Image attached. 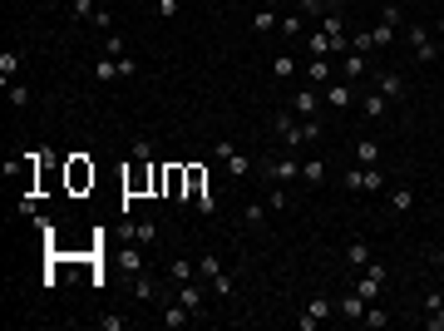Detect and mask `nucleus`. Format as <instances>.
I'll return each instance as SVG.
<instances>
[{
    "label": "nucleus",
    "mask_w": 444,
    "mask_h": 331,
    "mask_svg": "<svg viewBox=\"0 0 444 331\" xmlns=\"http://www.w3.org/2000/svg\"><path fill=\"white\" fill-rule=\"evenodd\" d=\"M301 75H306V85H316V89H326V85L335 80V75H331V60H326V55H311Z\"/></svg>",
    "instance_id": "8"
},
{
    "label": "nucleus",
    "mask_w": 444,
    "mask_h": 331,
    "mask_svg": "<svg viewBox=\"0 0 444 331\" xmlns=\"http://www.w3.org/2000/svg\"><path fill=\"white\" fill-rule=\"evenodd\" d=\"M99 327H104V331H123V317H113V312H104V317H99Z\"/></svg>",
    "instance_id": "45"
},
{
    "label": "nucleus",
    "mask_w": 444,
    "mask_h": 331,
    "mask_svg": "<svg viewBox=\"0 0 444 331\" xmlns=\"http://www.w3.org/2000/svg\"><path fill=\"white\" fill-rule=\"evenodd\" d=\"M292 114H301V119H316V114H321V89H316V85H301V89L292 94Z\"/></svg>",
    "instance_id": "6"
},
{
    "label": "nucleus",
    "mask_w": 444,
    "mask_h": 331,
    "mask_svg": "<svg viewBox=\"0 0 444 331\" xmlns=\"http://www.w3.org/2000/svg\"><path fill=\"white\" fill-rule=\"evenodd\" d=\"M435 267H440V272H444V247H435Z\"/></svg>",
    "instance_id": "48"
},
{
    "label": "nucleus",
    "mask_w": 444,
    "mask_h": 331,
    "mask_svg": "<svg viewBox=\"0 0 444 331\" xmlns=\"http://www.w3.org/2000/svg\"><path fill=\"white\" fill-rule=\"evenodd\" d=\"M385 277H390V272H385V262H370V267H365V277H355V292H360L365 302H380Z\"/></svg>",
    "instance_id": "4"
},
{
    "label": "nucleus",
    "mask_w": 444,
    "mask_h": 331,
    "mask_svg": "<svg viewBox=\"0 0 444 331\" xmlns=\"http://www.w3.org/2000/svg\"><path fill=\"white\" fill-rule=\"evenodd\" d=\"M365 327H390L395 317H390V307H380V302H365V317H360Z\"/></svg>",
    "instance_id": "24"
},
{
    "label": "nucleus",
    "mask_w": 444,
    "mask_h": 331,
    "mask_svg": "<svg viewBox=\"0 0 444 331\" xmlns=\"http://www.w3.org/2000/svg\"><path fill=\"white\" fill-rule=\"evenodd\" d=\"M326 317H335V302H331V297H311V307L296 317V327H301V331H316Z\"/></svg>",
    "instance_id": "5"
},
{
    "label": "nucleus",
    "mask_w": 444,
    "mask_h": 331,
    "mask_svg": "<svg viewBox=\"0 0 444 331\" xmlns=\"http://www.w3.org/2000/svg\"><path fill=\"white\" fill-rule=\"evenodd\" d=\"M138 75V60L133 55H118V80H133Z\"/></svg>",
    "instance_id": "39"
},
{
    "label": "nucleus",
    "mask_w": 444,
    "mask_h": 331,
    "mask_svg": "<svg viewBox=\"0 0 444 331\" xmlns=\"http://www.w3.org/2000/svg\"><path fill=\"white\" fill-rule=\"evenodd\" d=\"M118 262H123V272H128V277H138V272H143V252H138V242H128Z\"/></svg>",
    "instance_id": "28"
},
{
    "label": "nucleus",
    "mask_w": 444,
    "mask_h": 331,
    "mask_svg": "<svg viewBox=\"0 0 444 331\" xmlns=\"http://www.w3.org/2000/svg\"><path fill=\"white\" fill-rule=\"evenodd\" d=\"M247 5H252V0H247Z\"/></svg>",
    "instance_id": "51"
},
{
    "label": "nucleus",
    "mask_w": 444,
    "mask_h": 331,
    "mask_svg": "<svg viewBox=\"0 0 444 331\" xmlns=\"http://www.w3.org/2000/svg\"><path fill=\"white\" fill-rule=\"evenodd\" d=\"M213 292H218L222 302H227V297H232V277H227V272H218V277H213Z\"/></svg>",
    "instance_id": "42"
},
{
    "label": "nucleus",
    "mask_w": 444,
    "mask_h": 331,
    "mask_svg": "<svg viewBox=\"0 0 444 331\" xmlns=\"http://www.w3.org/2000/svg\"><path fill=\"white\" fill-rule=\"evenodd\" d=\"M277 25H282V15H277L272 5H257V15H252V30H257V35H267V30H277Z\"/></svg>",
    "instance_id": "20"
},
{
    "label": "nucleus",
    "mask_w": 444,
    "mask_h": 331,
    "mask_svg": "<svg viewBox=\"0 0 444 331\" xmlns=\"http://www.w3.org/2000/svg\"><path fill=\"white\" fill-rule=\"evenodd\" d=\"M70 15L74 20H94L99 15V0H70Z\"/></svg>",
    "instance_id": "32"
},
{
    "label": "nucleus",
    "mask_w": 444,
    "mask_h": 331,
    "mask_svg": "<svg viewBox=\"0 0 444 331\" xmlns=\"http://www.w3.org/2000/svg\"><path fill=\"white\" fill-rule=\"evenodd\" d=\"M360 193H385V173H380V163H375V168L360 163Z\"/></svg>",
    "instance_id": "21"
},
{
    "label": "nucleus",
    "mask_w": 444,
    "mask_h": 331,
    "mask_svg": "<svg viewBox=\"0 0 444 331\" xmlns=\"http://www.w3.org/2000/svg\"><path fill=\"white\" fill-rule=\"evenodd\" d=\"M262 173H267V183H296V178H301V158H292V148H287V153L267 158Z\"/></svg>",
    "instance_id": "2"
},
{
    "label": "nucleus",
    "mask_w": 444,
    "mask_h": 331,
    "mask_svg": "<svg viewBox=\"0 0 444 331\" xmlns=\"http://www.w3.org/2000/svg\"><path fill=\"white\" fill-rule=\"evenodd\" d=\"M335 312H340V317H350V322H360V317H365V297H360V292H350V297H340V302H335Z\"/></svg>",
    "instance_id": "22"
},
{
    "label": "nucleus",
    "mask_w": 444,
    "mask_h": 331,
    "mask_svg": "<svg viewBox=\"0 0 444 331\" xmlns=\"http://www.w3.org/2000/svg\"><path fill=\"white\" fill-rule=\"evenodd\" d=\"M350 104H355V89H350V80H331V85H326V109H350Z\"/></svg>",
    "instance_id": "7"
},
{
    "label": "nucleus",
    "mask_w": 444,
    "mask_h": 331,
    "mask_svg": "<svg viewBox=\"0 0 444 331\" xmlns=\"http://www.w3.org/2000/svg\"><path fill=\"white\" fill-rule=\"evenodd\" d=\"M370 45H375V50H385V45H395V25H385V20H380V25L370 30Z\"/></svg>",
    "instance_id": "30"
},
{
    "label": "nucleus",
    "mask_w": 444,
    "mask_h": 331,
    "mask_svg": "<svg viewBox=\"0 0 444 331\" xmlns=\"http://www.w3.org/2000/svg\"><path fill=\"white\" fill-rule=\"evenodd\" d=\"M104 55H109V60H118V55H128V50H123V40H118V35H109V40H104Z\"/></svg>",
    "instance_id": "43"
},
{
    "label": "nucleus",
    "mask_w": 444,
    "mask_h": 331,
    "mask_svg": "<svg viewBox=\"0 0 444 331\" xmlns=\"http://www.w3.org/2000/svg\"><path fill=\"white\" fill-rule=\"evenodd\" d=\"M188 322H198V317H193V312H188V307H183V302H178V307H173V302H163V327H188Z\"/></svg>",
    "instance_id": "19"
},
{
    "label": "nucleus",
    "mask_w": 444,
    "mask_h": 331,
    "mask_svg": "<svg viewBox=\"0 0 444 331\" xmlns=\"http://www.w3.org/2000/svg\"><path fill=\"white\" fill-rule=\"evenodd\" d=\"M306 25H311V20H306V15H301V10H287V15H282V25H277V30H282V35H287V40H306V35H311V30H306Z\"/></svg>",
    "instance_id": "11"
},
{
    "label": "nucleus",
    "mask_w": 444,
    "mask_h": 331,
    "mask_svg": "<svg viewBox=\"0 0 444 331\" xmlns=\"http://www.w3.org/2000/svg\"><path fill=\"white\" fill-rule=\"evenodd\" d=\"M178 302H183V307H188L193 317H203V312H208V302H203V287H198V277H193V282H178Z\"/></svg>",
    "instance_id": "10"
},
{
    "label": "nucleus",
    "mask_w": 444,
    "mask_h": 331,
    "mask_svg": "<svg viewBox=\"0 0 444 331\" xmlns=\"http://www.w3.org/2000/svg\"><path fill=\"white\" fill-rule=\"evenodd\" d=\"M306 55H331V40H326L321 30H311V35H306Z\"/></svg>",
    "instance_id": "34"
},
{
    "label": "nucleus",
    "mask_w": 444,
    "mask_h": 331,
    "mask_svg": "<svg viewBox=\"0 0 444 331\" xmlns=\"http://www.w3.org/2000/svg\"><path fill=\"white\" fill-rule=\"evenodd\" d=\"M5 94H10V104H15V109H25V104H30V85H25V80L5 85Z\"/></svg>",
    "instance_id": "31"
},
{
    "label": "nucleus",
    "mask_w": 444,
    "mask_h": 331,
    "mask_svg": "<svg viewBox=\"0 0 444 331\" xmlns=\"http://www.w3.org/2000/svg\"><path fill=\"white\" fill-rule=\"evenodd\" d=\"M99 5H113V0H99Z\"/></svg>",
    "instance_id": "50"
},
{
    "label": "nucleus",
    "mask_w": 444,
    "mask_h": 331,
    "mask_svg": "<svg viewBox=\"0 0 444 331\" xmlns=\"http://www.w3.org/2000/svg\"><path fill=\"white\" fill-rule=\"evenodd\" d=\"M133 163H153V143H148V139L133 143Z\"/></svg>",
    "instance_id": "40"
},
{
    "label": "nucleus",
    "mask_w": 444,
    "mask_h": 331,
    "mask_svg": "<svg viewBox=\"0 0 444 331\" xmlns=\"http://www.w3.org/2000/svg\"><path fill=\"white\" fill-rule=\"evenodd\" d=\"M296 10H301L306 20H321V15H326V0H296Z\"/></svg>",
    "instance_id": "36"
},
{
    "label": "nucleus",
    "mask_w": 444,
    "mask_h": 331,
    "mask_svg": "<svg viewBox=\"0 0 444 331\" xmlns=\"http://www.w3.org/2000/svg\"><path fill=\"white\" fill-rule=\"evenodd\" d=\"M444 307V292H425V312H440Z\"/></svg>",
    "instance_id": "46"
},
{
    "label": "nucleus",
    "mask_w": 444,
    "mask_h": 331,
    "mask_svg": "<svg viewBox=\"0 0 444 331\" xmlns=\"http://www.w3.org/2000/svg\"><path fill=\"white\" fill-rule=\"evenodd\" d=\"M133 297H138V302H163V282L138 272V277H133Z\"/></svg>",
    "instance_id": "13"
},
{
    "label": "nucleus",
    "mask_w": 444,
    "mask_h": 331,
    "mask_svg": "<svg viewBox=\"0 0 444 331\" xmlns=\"http://www.w3.org/2000/svg\"><path fill=\"white\" fill-rule=\"evenodd\" d=\"M138 247H153L158 242V227H153V218H143V222H133V232H128Z\"/></svg>",
    "instance_id": "25"
},
{
    "label": "nucleus",
    "mask_w": 444,
    "mask_h": 331,
    "mask_svg": "<svg viewBox=\"0 0 444 331\" xmlns=\"http://www.w3.org/2000/svg\"><path fill=\"white\" fill-rule=\"evenodd\" d=\"M262 198H267V208H272V213H287V208H292V183H272Z\"/></svg>",
    "instance_id": "16"
},
{
    "label": "nucleus",
    "mask_w": 444,
    "mask_h": 331,
    "mask_svg": "<svg viewBox=\"0 0 444 331\" xmlns=\"http://www.w3.org/2000/svg\"><path fill=\"white\" fill-rule=\"evenodd\" d=\"M20 65H25L20 50H0V85H15L20 80Z\"/></svg>",
    "instance_id": "15"
},
{
    "label": "nucleus",
    "mask_w": 444,
    "mask_h": 331,
    "mask_svg": "<svg viewBox=\"0 0 444 331\" xmlns=\"http://www.w3.org/2000/svg\"><path fill=\"white\" fill-rule=\"evenodd\" d=\"M218 272H222V257H218V252H203V257H198V277H208V282H213Z\"/></svg>",
    "instance_id": "29"
},
{
    "label": "nucleus",
    "mask_w": 444,
    "mask_h": 331,
    "mask_svg": "<svg viewBox=\"0 0 444 331\" xmlns=\"http://www.w3.org/2000/svg\"><path fill=\"white\" fill-rule=\"evenodd\" d=\"M390 208H395V213H410V208H415V193H410V188H395V193H390Z\"/></svg>",
    "instance_id": "35"
},
{
    "label": "nucleus",
    "mask_w": 444,
    "mask_h": 331,
    "mask_svg": "<svg viewBox=\"0 0 444 331\" xmlns=\"http://www.w3.org/2000/svg\"><path fill=\"white\" fill-rule=\"evenodd\" d=\"M193 277H198V262H188V257H173V262H168V282H173V287H178V282H193Z\"/></svg>",
    "instance_id": "18"
},
{
    "label": "nucleus",
    "mask_w": 444,
    "mask_h": 331,
    "mask_svg": "<svg viewBox=\"0 0 444 331\" xmlns=\"http://www.w3.org/2000/svg\"><path fill=\"white\" fill-rule=\"evenodd\" d=\"M301 183H311V188L326 183V158H306V163H301Z\"/></svg>",
    "instance_id": "23"
},
{
    "label": "nucleus",
    "mask_w": 444,
    "mask_h": 331,
    "mask_svg": "<svg viewBox=\"0 0 444 331\" xmlns=\"http://www.w3.org/2000/svg\"><path fill=\"white\" fill-rule=\"evenodd\" d=\"M272 75H277V80H296V60H292V50H282V55L272 60Z\"/></svg>",
    "instance_id": "26"
},
{
    "label": "nucleus",
    "mask_w": 444,
    "mask_h": 331,
    "mask_svg": "<svg viewBox=\"0 0 444 331\" xmlns=\"http://www.w3.org/2000/svg\"><path fill=\"white\" fill-rule=\"evenodd\" d=\"M227 173H232V178H247V173H252V163H247L242 153H232V158H227Z\"/></svg>",
    "instance_id": "37"
},
{
    "label": "nucleus",
    "mask_w": 444,
    "mask_h": 331,
    "mask_svg": "<svg viewBox=\"0 0 444 331\" xmlns=\"http://www.w3.org/2000/svg\"><path fill=\"white\" fill-rule=\"evenodd\" d=\"M153 10H158V20H173L183 5H178V0H153Z\"/></svg>",
    "instance_id": "41"
},
{
    "label": "nucleus",
    "mask_w": 444,
    "mask_h": 331,
    "mask_svg": "<svg viewBox=\"0 0 444 331\" xmlns=\"http://www.w3.org/2000/svg\"><path fill=\"white\" fill-rule=\"evenodd\" d=\"M257 5H272V10H282V5H287V0H257Z\"/></svg>",
    "instance_id": "49"
},
{
    "label": "nucleus",
    "mask_w": 444,
    "mask_h": 331,
    "mask_svg": "<svg viewBox=\"0 0 444 331\" xmlns=\"http://www.w3.org/2000/svg\"><path fill=\"white\" fill-rule=\"evenodd\" d=\"M375 89H380L390 104H395V99H405V80H400L395 70H375Z\"/></svg>",
    "instance_id": "9"
},
{
    "label": "nucleus",
    "mask_w": 444,
    "mask_h": 331,
    "mask_svg": "<svg viewBox=\"0 0 444 331\" xmlns=\"http://www.w3.org/2000/svg\"><path fill=\"white\" fill-rule=\"evenodd\" d=\"M425 327H430V331H444V307H440V312H430V317H425Z\"/></svg>",
    "instance_id": "47"
},
{
    "label": "nucleus",
    "mask_w": 444,
    "mask_h": 331,
    "mask_svg": "<svg viewBox=\"0 0 444 331\" xmlns=\"http://www.w3.org/2000/svg\"><path fill=\"white\" fill-rule=\"evenodd\" d=\"M267 213H272L267 198H247V203H242V222H247V227H267Z\"/></svg>",
    "instance_id": "14"
},
{
    "label": "nucleus",
    "mask_w": 444,
    "mask_h": 331,
    "mask_svg": "<svg viewBox=\"0 0 444 331\" xmlns=\"http://www.w3.org/2000/svg\"><path fill=\"white\" fill-rule=\"evenodd\" d=\"M198 213H203V218H213V213H218V198H213V193H203V198H198Z\"/></svg>",
    "instance_id": "44"
},
{
    "label": "nucleus",
    "mask_w": 444,
    "mask_h": 331,
    "mask_svg": "<svg viewBox=\"0 0 444 331\" xmlns=\"http://www.w3.org/2000/svg\"><path fill=\"white\" fill-rule=\"evenodd\" d=\"M385 109H390V99H385L380 89H375V94H365V114H370V119H385Z\"/></svg>",
    "instance_id": "33"
},
{
    "label": "nucleus",
    "mask_w": 444,
    "mask_h": 331,
    "mask_svg": "<svg viewBox=\"0 0 444 331\" xmlns=\"http://www.w3.org/2000/svg\"><path fill=\"white\" fill-rule=\"evenodd\" d=\"M405 40H410V50H415V60H420V65H435V60H440V45H435V35H430L425 25H410V30H405Z\"/></svg>",
    "instance_id": "3"
},
{
    "label": "nucleus",
    "mask_w": 444,
    "mask_h": 331,
    "mask_svg": "<svg viewBox=\"0 0 444 331\" xmlns=\"http://www.w3.org/2000/svg\"><path fill=\"white\" fill-rule=\"evenodd\" d=\"M94 75H99V80H118V60H109V55H104V60L94 65Z\"/></svg>",
    "instance_id": "38"
},
{
    "label": "nucleus",
    "mask_w": 444,
    "mask_h": 331,
    "mask_svg": "<svg viewBox=\"0 0 444 331\" xmlns=\"http://www.w3.org/2000/svg\"><path fill=\"white\" fill-rule=\"evenodd\" d=\"M360 75H370V55L345 50V60H340V80H360Z\"/></svg>",
    "instance_id": "12"
},
{
    "label": "nucleus",
    "mask_w": 444,
    "mask_h": 331,
    "mask_svg": "<svg viewBox=\"0 0 444 331\" xmlns=\"http://www.w3.org/2000/svg\"><path fill=\"white\" fill-rule=\"evenodd\" d=\"M272 129H277V139H282L287 148H301V143H316V139H321V119H301V114H292V109L277 114Z\"/></svg>",
    "instance_id": "1"
},
{
    "label": "nucleus",
    "mask_w": 444,
    "mask_h": 331,
    "mask_svg": "<svg viewBox=\"0 0 444 331\" xmlns=\"http://www.w3.org/2000/svg\"><path fill=\"white\" fill-rule=\"evenodd\" d=\"M355 158H360L365 168H375V163H380V143H375V139H360V143H355Z\"/></svg>",
    "instance_id": "27"
},
{
    "label": "nucleus",
    "mask_w": 444,
    "mask_h": 331,
    "mask_svg": "<svg viewBox=\"0 0 444 331\" xmlns=\"http://www.w3.org/2000/svg\"><path fill=\"white\" fill-rule=\"evenodd\" d=\"M345 262H350V267H360V272H365V267H370V262H375V252H370V242H360V237H355V242H350V247H345Z\"/></svg>",
    "instance_id": "17"
}]
</instances>
